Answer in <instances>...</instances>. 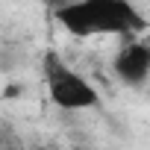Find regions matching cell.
Here are the masks:
<instances>
[{"label": "cell", "instance_id": "obj_1", "mask_svg": "<svg viewBox=\"0 0 150 150\" xmlns=\"http://www.w3.org/2000/svg\"><path fill=\"white\" fill-rule=\"evenodd\" d=\"M53 18L74 38H94V35L138 38L147 30L144 15L129 0H71L53 9Z\"/></svg>", "mask_w": 150, "mask_h": 150}, {"label": "cell", "instance_id": "obj_2", "mask_svg": "<svg viewBox=\"0 0 150 150\" xmlns=\"http://www.w3.org/2000/svg\"><path fill=\"white\" fill-rule=\"evenodd\" d=\"M44 88L56 109L62 112H88L100 106V91L91 80H86L80 71H74L56 50H47L41 59Z\"/></svg>", "mask_w": 150, "mask_h": 150}, {"label": "cell", "instance_id": "obj_3", "mask_svg": "<svg viewBox=\"0 0 150 150\" xmlns=\"http://www.w3.org/2000/svg\"><path fill=\"white\" fill-rule=\"evenodd\" d=\"M112 74L118 77V83L129 88H141L150 80V41L127 38L112 59Z\"/></svg>", "mask_w": 150, "mask_h": 150}, {"label": "cell", "instance_id": "obj_4", "mask_svg": "<svg viewBox=\"0 0 150 150\" xmlns=\"http://www.w3.org/2000/svg\"><path fill=\"white\" fill-rule=\"evenodd\" d=\"M35 3H44V6H50V9H59V6L71 3V0H35Z\"/></svg>", "mask_w": 150, "mask_h": 150}, {"label": "cell", "instance_id": "obj_5", "mask_svg": "<svg viewBox=\"0 0 150 150\" xmlns=\"http://www.w3.org/2000/svg\"><path fill=\"white\" fill-rule=\"evenodd\" d=\"M27 150H53V147H47V144H38V147H27Z\"/></svg>", "mask_w": 150, "mask_h": 150}]
</instances>
